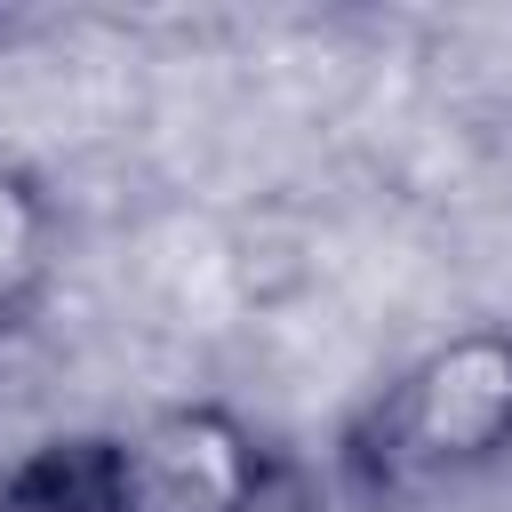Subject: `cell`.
I'll use <instances>...</instances> for the list:
<instances>
[{
  "label": "cell",
  "mask_w": 512,
  "mask_h": 512,
  "mask_svg": "<svg viewBox=\"0 0 512 512\" xmlns=\"http://www.w3.org/2000/svg\"><path fill=\"white\" fill-rule=\"evenodd\" d=\"M512 456V328H464L416 352L344 440L360 496L408 504Z\"/></svg>",
  "instance_id": "obj_1"
},
{
  "label": "cell",
  "mask_w": 512,
  "mask_h": 512,
  "mask_svg": "<svg viewBox=\"0 0 512 512\" xmlns=\"http://www.w3.org/2000/svg\"><path fill=\"white\" fill-rule=\"evenodd\" d=\"M0 512H152L128 440H48L0 472Z\"/></svg>",
  "instance_id": "obj_2"
},
{
  "label": "cell",
  "mask_w": 512,
  "mask_h": 512,
  "mask_svg": "<svg viewBox=\"0 0 512 512\" xmlns=\"http://www.w3.org/2000/svg\"><path fill=\"white\" fill-rule=\"evenodd\" d=\"M48 272H56V216L40 184L16 160H0V336L32 320V304L48 296Z\"/></svg>",
  "instance_id": "obj_3"
}]
</instances>
